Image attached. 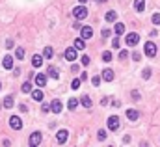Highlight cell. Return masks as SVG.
Segmentation results:
<instances>
[{
	"instance_id": "cell-1",
	"label": "cell",
	"mask_w": 160,
	"mask_h": 147,
	"mask_svg": "<svg viewBox=\"0 0 160 147\" xmlns=\"http://www.w3.org/2000/svg\"><path fill=\"white\" fill-rule=\"evenodd\" d=\"M73 17H75V19H78V21H82V19H86V17H87V9H86L84 6H76V8L73 9Z\"/></svg>"
},
{
	"instance_id": "cell-2",
	"label": "cell",
	"mask_w": 160,
	"mask_h": 147,
	"mask_svg": "<svg viewBox=\"0 0 160 147\" xmlns=\"http://www.w3.org/2000/svg\"><path fill=\"white\" fill-rule=\"evenodd\" d=\"M156 52H158L156 45H154L153 41H147V43H145V54H147L149 58H154V56H156Z\"/></svg>"
},
{
	"instance_id": "cell-3",
	"label": "cell",
	"mask_w": 160,
	"mask_h": 147,
	"mask_svg": "<svg viewBox=\"0 0 160 147\" xmlns=\"http://www.w3.org/2000/svg\"><path fill=\"white\" fill-rule=\"evenodd\" d=\"M9 127H11L13 130H20V129H22V119H20L19 115H11V117H9Z\"/></svg>"
},
{
	"instance_id": "cell-4",
	"label": "cell",
	"mask_w": 160,
	"mask_h": 147,
	"mask_svg": "<svg viewBox=\"0 0 160 147\" xmlns=\"http://www.w3.org/2000/svg\"><path fill=\"white\" fill-rule=\"evenodd\" d=\"M108 129H110V130H117V129H119V117H117V115L108 117Z\"/></svg>"
},
{
	"instance_id": "cell-5",
	"label": "cell",
	"mask_w": 160,
	"mask_h": 147,
	"mask_svg": "<svg viewBox=\"0 0 160 147\" xmlns=\"http://www.w3.org/2000/svg\"><path fill=\"white\" fill-rule=\"evenodd\" d=\"M138 43H140V34H134L132 32V34L127 36V45L128 47H134V45H138Z\"/></svg>"
},
{
	"instance_id": "cell-6",
	"label": "cell",
	"mask_w": 160,
	"mask_h": 147,
	"mask_svg": "<svg viewBox=\"0 0 160 147\" xmlns=\"http://www.w3.org/2000/svg\"><path fill=\"white\" fill-rule=\"evenodd\" d=\"M63 56L69 60V62H75V60H76V48H75V47H73V48H65Z\"/></svg>"
},
{
	"instance_id": "cell-7",
	"label": "cell",
	"mask_w": 160,
	"mask_h": 147,
	"mask_svg": "<svg viewBox=\"0 0 160 147\" xmlns=\"http://www.w3.org/2000/svg\"><path fill=\"white\" fill-rule=\"evenodd\" d=\"M32 147H35V145H39L41 143V132H32L30 134V141H28Z\"/></svg>"
},
{
	"instance_id": "cell-8",
	"label": "cell",
	"mask_w": 160,
	"mask_h": 147,
	"mask_svg": "<svg viewBox=\"0 0 160 147\" xmlns=\"http://www.w3.org/2000/svg\"><path fill=\"white\" fill-rule=\"evenodd\" d=\"M91 36H93L91 26H82V28H80V37H82V39H89Z\"/></svg>"
},
{
	"instance_id": "cell-9",
	"label": "cell",
	"mask_w": 160,
	"mask_h": 147,
	"mask_svg": "<svg viewBox=\"0 0 160 147\" xmlns=\"http://www.w3.org/2000/svg\"><path fill=\"white\" fill-rule=\"evenodd\" d=\"M67 138H69V132L67 130H58V134H56V141L58 143H65Z\"/></svg>"
},
{
	"instance_id": "cell-10",
	"label": "cell",
	"mask_w": 160,
	"mask_h": 147,
	"mask_svg": "<svg viewBox=\"0 0 160 147\" xmlns=\"http://www.w3.org/2000/svg\"><path fill=\"white\" fill-rule=\"evenodd\" d=\"M49 106H50V110H52L54 114H60V112H61V106H63V104H61V101L54 99V101H52V103H50Z\"/></svg>"
},
{
	"instance_id": "cell-11",
	"label": "cell",
	"mask_w": 160,
	"mask_h": 147,
	"mask_svg": "<svg viewBox=\"0 0 160 147\" xmlns=\"http://www.w3.org/2000/svg\"><path fill=\"white\" fill-rule=\"evenodd\" d=\"M134 9L138 13H142L145 9V0H134Z\"/></svg>"
},
{
	"instance_id": "cell-12",
	"label": "cell",
	"mask_w": 160,
	"mask_h": 147,
	"mask_svg": "<svg viewBox=\"0 0 160 147\" xmlns=\"http://www.w3.org/2000/svg\"><path fill=\"white\" fill-rule=\"evenodd\" d=\"M35 84H37L39 88H43L45 84H47V77H45L43 73H39V75H35Z\"/></svg>"
},
{
	"instance_id": "cell-13",
	"label": "cell",
	"mask_w": 160,
	"mask_h": 147,
	"mask_svg": "<svg viewBox=\"0 0 160 147\" xmlns=\"http://www.w3.org/2000/svg\"><path fill=\"white\" fill-rule=\"evenodd\" d=\"M32 65L34 67H41L43 65V56L41 54H34L32 56Z\"/></svg>"
},
{
	"instance_id": "cell-14",
	"label": "cell",
	"mask_w": 160,
	"mask_h": 147,
	"mask_svg": "<svg viewBox=\"0 0 160 147\" xmlns=\"http://www.w3.org/2000/svg\"><path fill=\"white\" fill-rule=\"evenodd\" d=\"M113 32H116V36H123V34H125V24H123V22H116Z\"/></svg>"
},
{
	"instance_id": "cell-15",
	"label": "cell",
	"mask_w": 160,
	"mask_h": 147,
	"mask_svg": "<svg viewBox=\"0 0 160 147\" xmlns=\"http://www.w3.org/2000/svg\"><path fill=\"white\" fill-rule=\"evenodd\" d=\"M102 78H104L106 82H112V80H113V71H112V69H104V71H102Z\"/></svg>"
},
{
	"instance_id": "cell-16",
	"label": "cell",
	"mask_w": 160,
	"mask_h": 147,
	"mask_svg": "<svg viewBox=\"0 0 160 147\" xmlns=\"http://www.w3.org/2000/svg\"><path fill=\"white\" fill-rule=\"evenodd\" d=\"M75 48H76V51H84V48H86V39H82V37L75 39Z\"/></svg>"
},
{
	"instance_id": "cell-17",
	"label": "cell",
	"mask_w": 160,
	"mask_h": 147,
	"mask_svg": "<svg viewBox=\"0 0 160 147\" xmlns=\"http://www.w3.org/2000/svg\"><path fill=\"white\" fill-rule=\"evenodd\" d=\"M104 19H106L108 22H116V21H117V11H108V13L104 15Z\"/></svg>"
},
{
	"instance_id": "cell-18",
	"label": "cell",
	"mask_w": 160,
	"mask_h": 147,
	"mask_svg": "<svg viewBox=\"0 0 160 147\" xmlns=\"http://www.w3.org/2000/svg\"><path fill=\"white\" fill-rule=\"evenodd\" d=\"M2 65H4V69H13V58L11 56H6L2 60Z\"/></svg>"
},
{
	"instance_id": "cell-19",
	"label": "cell",
	"mask_w": 160,
	"mask_h": 147,
	"mask_svg": "<svg viewBox=\"0 0 160 147\" xmlns=\"http://www.w3.org/2000/svg\"><path fill=\"white\" fill-rule=\"evenodd\" d=\"M127 117H128L130 121H136V119L140 117V114L136 112V110H132V108H130V110H127Z\"/></svg>"
},
{
	"instance_id": "cell-20",
	"label": "cell",
	"mask_w": 160,
	"mask_h": 147,
	"mask_svg": "<svg viewBox=\"0 0 160 147\" xmlns=\"http://www.w3.org/2000/svg\"><path fill=\"white\" fill-rule=\"evenodd\" d=\"M80 103H82V106H84V108H91V99H89L87 95H84V97H82Z\"/></svg>"
},
{
	"instance_id": "cell-21",
	"label": "cell",
	"mask_w": 160,
	"mask_h": 147,
	"mask_svg": "<svg viewBox=\"0 0 160 147\" xmlns=\"http://www.w3.org/2000/svg\"><path fill=\"white\" fill-rule=\"evenodd\" d=\"M49 75H50V78H60V73H58V69L56 67H49Z\"/></svg>"
},
{
	"instance_id": "cell-22",
	"label": "cell",
	"mask_w": 160,
	"mask_h": 147,
	"mask_svg": "<svg viewBox=\"0 0 160 147\" xmlns=\"http://www.w3.org/2000/svg\"><path fill=\"white\" fill-rule=\"evenodd\" d=\"M43 54H45V58H49V60H50V58L54 56V51H52V47H45V52H43Z\"/></svg>"
},
{
	"instance_id": "cell-23",
	"label": "cell",
	"mask_w": 160,
	"mask_h": 147,
	"mask_svg": "<svg viewBox=\"0 0 160 147\" xmlns=\"http://www.w3.org/2000/svg\"><path fill=\"white\" fill-rule=\"evenodd\" d=\"M4 106L6 108H13V97L11 95H8L6 99H4Z\"/></svg>"
},
{
	"instance_id": "cell-24",
	"label": "cell",
	"mask_w": 160,
	"mask_h": 147,
	"mask_svg": "<svg viewBox=\"0 0 160 147\" xmlns=\"http://www.w3.org/2000/svg\"><path fill=\"white\" fill-rule=\"evenodd\" d=\"M32 97H34V101H43V91L35 89V91L32 93Z\"/></svg>"
},
{
	"instance_id": "cell-25",
	"label": "cell",
	"mask_w": 160,
	"mask_h": 147,
	"mask_svg": "<svg viewBox=\"0 0 160 147\" xmlns=\"http://www.w3.org/2000/svg\"><path fill=\"white\" fill-rule=\"evenodd\" d=\"M15 58H17V60H22V58H24V48L19 47L17 51H15Z\"/></svg>"
},
{
	"instance_id": "cell-26",
	"label": "cell",
	"mask_w": 160,
	"mask_h": 147,
	"mask_svg": "<svg viewBox=\"0 0 160 147\" xmlns=\"http://www.w3.org/2000/svg\"><path fill=\"white\" fill-rule=\"evenodd\" d=\"M67 104H69V110H76L78 101H76V99H69V103H67Z\"/></svg>"
},
{
	"instance_id": "cell-27",
	"label": "cell",
	"mask_w": 160,
	"mask_h": 147,
	"mask_svg": "<svg viewBox=\"0 0 160 147\" xmlns=\"http://www.w3.org/2000/svg\"><path fill=\"white\" fill-rule=\"evenodd\" d=\"M30 91H32V84L24 82V84H22V93H30Z\"/></svg>"
},
{
	"instance_id": "cell-28",
	"label": "cell",
	"mask_w": 160,
	"mask_h": 147,
	"mask_svg": "<svg viewBox=\"0 0 160 147\" xmlns=\"http://www.w3.org/2000/svg\"><path fill=\"white\" fill-rule=\"evenodd\" d=\"M80 82H82L80 78H75V80L71 82V88H73V89H78V88H80Z\"/></svg>"
},
{
	"instance_id": "cell-29",
	"label": "cell",
	"mask_w": 160,
	"mask_h": 147,
	"mask_svg": "<svg viewBox=\"0 0 160 147\" xmlns=\"http://www.w3.org/2000/svg\"><path fill=\"white\" fill-rule=\"evenodd\" d=\"M97 138H99L101 141H104V140H106V130H102V129H101V130L97 132Z\"/></svg>"
},
{
	"instance_id": "cell-30",
	"label": "cell",
	"mask_w": 160,
	"mask_h": 147,
	"mask_svg": "<svg viewBox=\"0 0 160 147\" xmlns=\"http://www.w3.org/2000/svg\"><path fill=\"white\" fill-rule=\"evenodd\" d=\"M151 21H153V24H160V13H153Z\"/></svg>"
},
{
	"instance_id": "cell-31",
	"label": "cell",
	"mask_w": 160,
	"mask_h": 147,
	"mask_svg": "<svg viewBox=\"0 0 160 147\" xmlns=\"http://www.w3.org/2000/svg\"><path fill=\"white\" fill-rule=\"evenodd\" d=\"M102 60H104V62H112V52H108V51L102 52Z\"/></svg>"
},
{
	"instance_id": "cell-32",
	"label": "cell",
	"mask_w": 160,
	"mask_h": 147,
	"mask_svg": "<svg viewBox=\"0 0 160 147\" xmlns=\"http://www.w3.org/2000/svg\"><path fill=\"white\" fill-rule=\"evenodd\" d=\"M132 60H134V62H140V60H142V54H140V52H132Z\"/></svg>"
},
{
	"instance_id": "cell-33",
	"label": "cell",
	"mask_w": 160,
	"mask_h": 147,
	"mask_svg": "<svg viewBox=\"0 0 160 147\" xmlns=\"http://www.w3.org/2000/svg\"><path fill=\"white\" fill-rule=\"evenodd\" d=\"M80 62H82V65H89V62H91V60H89V56H82V60H80Z\"/></svg>"
},
{
	"instance_id": "cell-34",
	"label": "cell",
	"mask_w": 160,
	"mask_h": 147,
	"mask_svg": "<svg viewBox=\"0 0 160 147\" xmlns=\"http://www.w3.org/2000/svg\"><path fill=\"white\" fill-rule=\"evenodd\" d=\"M91 84H93V86H99V84H101V78H99V77H93V78H91Z\"/></svg>"
},
{
	"instance_id": "cell-35",
	"label": "cell",
	"mask_w": 160,
	"mask_h": 147,
	"mask_svg": "<svg viewBox=\"0 0 160 147\" xmlns=\"http://www.w3.org/2000/svg\"><path fill=\"white\" fill-rule=\"evenodd\" d=\"M119 58H121V60H127V58H128V52H127V51H121V52H119Z\"/></svg>"
},
{
	"instance_id": "cell-36",
	"label": "cell",
	"mask_w": 160,
	"mask_h": 147,
	"mask_svg": "<svg viewBox=\"0 0 160 147\" xmlns=\"http://www.w3.org/2000/svg\"><path fill=\"white\" fill-rule=\"evenodd\" d=\"M112 47H113V48H119V39H117V37L112 41Z\"/></svg>"
},
{
	"instance_id": "cell-37",
	"label": "cell",
	"mask_w": 160,
	"mask_h": 147,
	"mask_svg": "<svg viewBox=\"0 0 160 147\" xmlns=\"http://www.w3.org/2000/svg\"><path fill=\"white\" fill-rule=\"evenodd\" d=\"M149 77H151V69H145V71H143V78L147 80Z\"/></svg>"
},
{
	"instance_id": "cell-38",
	"label": "cell",
	"mask_w": 160,
	"mask_h": 147,
	"mask_svg": "<svg viewBox=\"0 0 160 147\" xmlns=\"http://www.w3.org/2000/svg\"><path fill=\"white\" fill-rule=\"evenodd\" d=\"M132 99H134V101H138V99H140V95H138V91H132Z\"/></svg>"
},
{
	"instance_id": "cell-39",
	"label": "cell",
	"mask_w": 160,
	"mask_h": 147,
	"mask_svg": "<svg viewBox=\"0 0 160 147\" xmlns=\"http://www.w3.org/2000/svg\"><path fill=\"white\" fill-rule=\"evenodd\" d=\"M6 45H8L6 48H13V41H11V39H8V43H6Z\"/></svg>"
},
{
	"instance_id": "cell-40",
	"label": "cell",
	"mask_w": 160,
	"mask_h": 147,
	"mask_svg": "<svg viewBox=\"0 0 160 147\" xmlns=\"http://www.w3.org/2000/svg\"><path fill=\"white\" fill-rule=\"evenodd\" d=\"M97 2H104V0H97Z\"/></svg>"
},
{
	"instance_id": "cell-41",
	"label": "cell",
	"mask_w": 160,
	"mask_h": 147,
	"mask_svg": "<svg viewBox=\"0 0 160 147\" xmlns=\"http://www.w3.org/2000/svg\"><path fill=\"white\" fill-rule=\"evenodd\" d=\"M78 2H86V0H78Z\"/></svg>"
},
{
	"instance_id": "cell-42",
	"label": "cell",
	"mask_w": 160,
	"mask_h": 147,
	"mask_svg": "<svg viewBox=\"0 0 160 147\" xmlns=\"http://www.w3.org/2000/svg\"><path fill=\"white\" fill-rule=\"evenodd\" d=\"M0 88H2V84H0Z\"/></svg>"
}]
</instances>
